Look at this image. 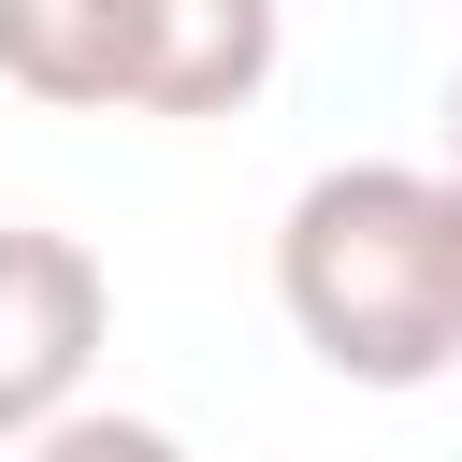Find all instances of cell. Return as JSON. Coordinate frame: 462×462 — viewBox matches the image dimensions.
I'll return each mask as SVG.
<instances>
[{
	"label": "cell",
	"mask_w": 462,
	"mask_h": 462,
	"mask_svg": "<svg viewBox=\"0 0 462 462\" xmlns=\"http://www.w3.org/2000/svg\"><path fill=\"white\" fill-rule=\"evenodd\" d=\"M14 462H188L159 419H116V404H72V419H43Z\"/></svg>",
	"instance_id": "5"
},
{
	"label": "cell",
	"mask_w": 462,
	"mask_h": 462,
	"mask_svg": "<svg viewBox=\"0 0 462 462\" xmlns=\"http://www.w3.org/2000/svg\"><path fill=\"white\" fill-rule=\"evenodd\" d=\"M448 144H462V72H448Z\"/></svg>",
	"instance_id": "6"
},
{
	"label": "cell",
	"mask_w": 462,
	"mask_h": 462,
	"mask_svg": "<svg viewBox=\"0 0 462 462\" xmlns=\"http://www.w3.org/2000/svg\"><path fill=\"white\" fill-rule=\"evenodd\" d=\"M274 87V0H144L130 116H245Z\"/></svg>",
	"instance_id": "3"
},
{
	"label": "cell",
	"mask_w": 462,
	"mask_h": 462,
	"mask_svg": "<svg viewBox=\"0 0 462 462\" xmlns=\"http://www.w3.org/2000/svg\"><path fill=\"white\" fill-rule=\"evenodd\" d=\"M144 72V0H0V87L58 116H116Z\"/></svg>",
	"instance_id": "4"
},
{
	"label": "cell",
	"mask_w": 462,
	"mask_h": 462,
	"mask_svg": "<svg viewBox=\"0 0 462 462\" xmlns=\"http://www.w3.org/2000/svg\"><path fill=\"white\" fill-rule=\"evenodd\" d=\"M274 303L346 390H433L462 361V202L419 159L303 173L274 231Z\"/></svg>",
	"instance_id": "1"
},
{
	"label": "cell",
	"mask_w": 462,
	"mask_h": 462,
	"mask_svg": "<svg viewBox=\"0 0 462 462\" xmlns=\"http://www.w3.org/2000/svg\"><path fill=\"white\" fill-rule=\"evenodd\" d=\"M101 318H116V289L72 231H0V448H29L43 419L87 404Z\"/></svg>",
	"instance_id": "2"
},
{
	"label": "cell",
	"mask_w": 462,
	"mask_h": 462,
	"mask_svg": "<svg viewBox=\"0 0 462 462\" xmlns=\"http://www.w3.org/2000/svg\"><path fill=\"white\" fill-rule=\"evenodd\" d=\"M448 202H462V144H448Z\"/></svg>",
	"instance_id": "7"
}]
</instances>
